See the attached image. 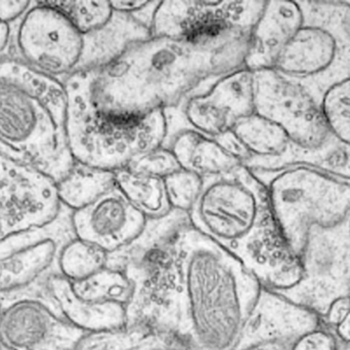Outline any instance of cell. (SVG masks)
Here are the masks:
<instances>
[{
  "label": "cell",
  "mask_w": 350,
  "mask_h": 350,
  "mask_svg": "<svg viewBox=\"0 0 350 350\" xmlns=\"http://www.w3.org/2000/svg\"><path fill=\"white\" fill-rule=\"evenodd\" d=\"M189 218L193 227L240 261L262 287L281 291L301 279L299 258L273 221L267 186L243 164L204 179Z\"/></svg>",
  "instance_id": "cell-3"
},
{
  "label": "cell",
  "mask_w": 350,
  "mask_h": 350,
  "mask_svg": "<svg viewBox=\"0 0 350 350\" xmlns=\"http://www.w3.org/2000/svg\"><path fill=\"white\" fill-rule=\"evenodd\" d=\"M253 173L275 174L294 166H310L350 179V148L333 137L318 149H304L290 142L283 153L271 158L250 156L243 162Z\"/></svg>",
  "instance_id": "cell-21"
},
{
  "label": "cell",
  "mask_w": 350,
  "mask_h": 350,
  "mask_svg": "<svg viewBox=\"0 0 350 350\" xmlns=\"http://www.w3.org/2000/svg\"><path fill=\"white\" fill-rule=\"evenodd\" d=\"M255 112L279 125L304 149H318L333 139L322 104L293 78L275 69L254 72Z\"/></svg>",
  "instance_id": "cell-12"
},
{
  "label": "cell",
  "mask_w": 350,
  "mask_h": 350,
  "mask_svg": "<svg viewBox=\"0 0 350 350\" xmlns=\"http://www.w3.org/2000/svg\"><path fill=\"white\" fill-rule=\"evenodd\" d=\"M10 26L0 22V55L8 49L10 40Z\"/></svg>",
  "instance_id": "cell-38"
},
{
  "label": "cell",
  "mask_w": 350,
  "mask_h": 350,
  "mask_svg": "<svg viewBox=\"0 0 350 350\" xmlns=\"http://www.w3.org/2000/svg\"><path fill=\"white\" fill-rule=\"evenodd\" d=\"M113 10L123 14H141L150 5L151 1H141V0H129V1H110Z\"/></svg>",
  "instance_id": "cell-35"
},
{
  "label": "cell",
  "mask_w": 350,
  "mask_h": 350,
  "mask_svg": "<svg viewBox=\"0 0 350 350\" xmlns=\"http://www.w3.org/2000/svg\"><path fill=\"white\" fill-rule=\"evenodd\" d=\"M265 3L261 0L162 1L152 20V36L183 39L250 37Z\"/></svg>",
  "instance_id": "cell-10"
},
{
  "label": "cell",
  "mask_w": 350,
  "mask_h": 350,
  "mask_svg": "<svg viewBox=\"0 0 350 350\" xmlns=\"http://www.w3.org/2000/svg\"><path fill=\"white\" fill-rule=\"evenodd\" d=\"M57 193L63 207L72 212L92 205L96 199L116 187L112 171L92 168L75 162L71 172L57 183Z\"/></svg>",
  "instance_id": "cell-24"
},
{
  "label": "cell",
  "mask_w": 350,
  "mask_h": 350,
  "mask_svg": "<svg viewBox=\"0 0 350 350\" xmlns=\"http://www.w3.org/2000/svg\"><path fill=\"white\" fill-rule=\"evenodd\" d=\"M47 294L70 324L85 333L100 332L126 326L133 284L124 271L107 267L81 282L55 275L47 283Z\"/></svg>",
  "instance_id": "cell-8"
},
{
  "label": "cell",
  "mask_w": 350,
  "mask_h": 350,
  "mask_svg": "<svg viewBox=\"0 0 350 350\" xmlns=\"http://www.w3.org/2000/svg\"><path fill=\"white\" fill-rule=\"evenodd\" d=\"M46 229L29 232L0 244L2 305L24 298H36L51 303L47 283L51 277L59 275V253L75 238V234L73 227L57 234H47Z\"/></svg>",
  "instance_id": "cell-14"
},
{
  "label": "cell",
  "mask_w": 350,
  "mask_h": 350,
  "mask_svg": "<svg viewBox=\"0 0 350 350\" xmlns=\"http://www.w3.org/2000/svg\"><path fill=\"white\" fill-rule=\"evenodd\" d=\"M150 37L152 31L147 24L133 14L114 10L104 26L83 35V53L76 71L103 69L116 61L131 45Z\"/></svg>",
  "instance_id": "cell-20"
},
{
  "label": "cell",
  "mask_w": 350,
  "mask_h": 350,
  "mask_svg": "<svg viewBox=\"0 0 350 350\" xmlns=\"http://www.w3.org/2000/svg\"><path fill=\"white\" fill-rule=\"evenodd\" d=\"M108 260L106 251L75 236L59 253V273L70 282L84 281L107 268Z\"/></svg>",
  "instance_id": "cell-27"
},
{
  "label": "cell",
  "mask_w": 350,
  "mask_h": 350,
  "mask_svg": "<svg viewBox=\"0 0 350 350\" xmlns=\"http://www.w3.org/2000/svg\"><path fill=\"white\" fill-rule=\"evenodd\" d=\"M349 232H350V222H349Z\"/></svg>",
  "instance_id": "cell-41"
},
{
  "label": "cell",
  "mask_w": 350,
  "mask_h": 350,
  "mask_svg": "<svg viewBox=\"0 0 350 350\" xmlns=\"http://www.w3.org/2000/svg\"><path fill=\"white\" fill-rule=\"evenodd\" d=\"M302 26L304 12L298 1H267L251 32L244 68L252 72L273 69Z\"/></svg>",
  "instance_id": "cell-19"
},
{
  "label": "cell",
  "mask_w": 350,
  "mask_h": 350,
  "mask_svg": "<svg viewBox=\"0 0 350 350\" xmlns=\"http://www.w3.org/2000/svg\"><path fill=\"white\" fill-rule=\"evenodd\" d=\"M116 186L147 219L163 217L172 211L163 179L125 168L115 172Z\"/></svg>",
  "instance_id": "cell-25"
},
{
  "label": "cell",
  "mask_w": 350,
  "mask_h": 350,
  "mask_svg": "<svg viewBox=\"0 0 350 350\" xmlns=\"http://www.w3.org/2000/svg\"><path fill=\"white\" fill-rule=\"evenodd\" d=\"M322 107L331 133L350 148V79L331 88Z\"/></svg>",
  "instance_id": "cell-29"
},
{
  "label": "cell",
  "mask_w": 350,
  "mask_h": 350,
  "mask_svg": "<svg viewBox=\"0 0 350 350\" xmlns=\"http://www.w3.org/2000/svg\"><path fill=\"white\" fill-rule=\"evenodd\" d=\"M126 325H145L185 350H234L262 285L191 223L125 268Z\"/></svg>",
  "instance_id": "cell-1"
},
{
  "label": "cell",
  "mask_w": 350,
  "mask_h": 350,
  "mask_svg": "<svg viewBox=\"0 0 350 350\" xmlns=\"http://www.w3.org/2000/svg\"><path fill=\"white\" fill-rule=\"evenodd\" d=\"M63 84L67 96L66 134L75 162L117 172L165 143V111L135 115L105 110L92 92V70H78Z\"/></svg>",
  "instance_id": "cell-5"
},
{
  "label": "cell",
  "mask_w": 350,
  "mask_h": 350,
  "mask_svg": "<svg viewBox=\"0 0 350 350\" xmlns=\"http://www.w3.org/2000/svg\"><path fill=\"white\" fill-rule=\"evenodd\" d=\"M336 339L326 330L316 329L294 341L292 350H336Z\"/></svg>",
  "instance_id": "cell-32"
},
{
  "label": "cell",
  "mask_w": 350,
  "mask_h": 350,
  "mask_svg": "<svg viewBox=\"0 0 350 350\" xmlns=\"http://www.w3.org/2000/svg\"><path fill=\"white\" fill-rule=\"evenodd\" d=\"M127 168L164 180L180 171L181 166L172 149L163 145L139 156Z\"/></svg>",
  "instance_id": "cell-31"
},
{
  "label": "cell",
  "mask_w": 350,
  "mask_h": 350,
  "mask_svg": "<svg viewBox=\"0 0 350 350\" xmlns=\"http://www.w3.org/2000/svg\"><path fill=\"white\" fill-rule=\"evenodd\" d=\"M44 2L61 12L82 35L104 26L114 12L110 1L45 0Z\"/></svg>",
  "instance_id": "cell-28"
},
{
  "label": "cell",
  "mask_w": 350,
  "mask_h": 350,
  "mask_svg": "<svg viewBox=\"0 0 350 350\" xmlns=\"http://www.w3.org/2000/svg\"><path fill=\"white\" fill-rule=\"evenodd\" d=\"M214 140L217 142L218 145H219L224 151L228 152L230 155L241 160L242 164L245 160L250 158V154H249L246 148L241 143L240 140H239V138L237 137L236 134H234L232 129L221 134V135L217 136V137L214 138Z\"/></svg>",
  "instance_id": "cell-33"
},
{
  "label": "cell",
  "mask_w": 350,
  "mask_h": 350,
  "mask_svg": "<svg viewBox=\"0 0 350 350\" xmlns=\"http://www.w3.org/2000/svg\"><path fill=\"white\" fill-rule=\"evenodd\" d=\"M62 80L18 59L0 61V154L63 180L75 166Z\"/></svg>",
  "instance_id": "cell-4"
},
{
  "label": "cell",
  "mask_w": 350,
  "mask_h": 350,
  "mask_svg": "<svg viewBox=\"0 0 350 350\" xmlns=\"http://www.w3.org/2000/svg\"><path fill=\"white\" fill-rule=\"evenodd\" d=\"M254 72L241 68L217 78L206 92H195L165 110L167 138L185 129L216 138L255 112ZM164 143V144H165Z\"/></svg>",
  "instance_id": "cell-13"
},
{
  "label": "cell",
  "mask_w": 350,
  "mask_h": 350,
  "mask_svg": "<svg viewBox=\"0 0 350 350\" xmlns=\"http://www.w3.org/2000/svg\"><path fill=\"white\" fill-rule=\"evenodd\" d=\"M336 334L340 337L341 340L345 342L350 343V312L347 314L345 318L337 325Z\"/></svg>",
  "instance_id": "cell-36"
},
{
  "label": "cell",
  "mask_w": 350,
  "mask_h": 350,
  "mask_svg": "<svg viewBox=\"0 0 350 350\" xmlns=\"http://www.w3.org/2000/svg\"><path fill=\"white\" fill-rule=\"evenodd\" d=\"M292 343L271 342L254 345L242 350H292Z\"/></svg>",
  "instance_id": "cell-37"
},
{
  "label": "cell",
  "mask_w": 350,
  "mask_h": 350,
  "mask_svg": "<svg viewBox=\"0 0 350 350\" xmlns=\"http://www.w3.org/2000/svg\"><path fill=\"white\" fill-rule=\"evenodd\" d=\"M21 61L57 78L77 70L83 53V35L55 8L44 1L33 3L16 31Z\"/></svg>",
  "instance_id": "cell-15"
},
{
  "label": "cell",
  "mask_w": 350,
  "mask_h": 350,
  "mask_svg": "<svg viewBox=\"0 0 350 350\" xmlns=\"http://www.w3.org/2000/svg\"><path fill=\"white\" fill-rule=\"evenodd\" d=\"M1 308H2V303H1V301H0V310H1Z\"/></svg>",
  "instance_id": "cell-40"
},
{
  "label": "cell",
  "mask_w": 350,
  "mask_h": 350,
  "mask_svg": "<svg viewBox=\"0 0 350 350\" xmlns=\"http://www.w3.org/2000/svg\"><path fill=\"white\" fill-rule=\"evenodd\" d=\"M318 328V314L262 287L234 350L262 343H293Z\"/></svg>",
  "instance_id": "cell-18"
},
{
  "label": "cell",
  "mask_w": 350,
  "mask_h": 350,
  "mask_svg": "<svg viewBox=\"0 0 350 350\" xmlns=\"http://www.w3.org/2000/svg\"><path fill=\"white\" fill-rule=\"evenodd\" d=\"M299 260L300 281L275 292L319 316H326L335 302L350 294L349 224L310 232Z\"/></svg>",
  "instance_id": "cell-9"
},
{
  "label": "cell",
  "mask_w": 350,
  "mask_h": 350,
  "mask_svg": "<svg viewBox=\"0 0 350 350\" xmlns=\"http://www.w3.org/2000/svg\"><path fill=\"white\" fill-rule=\"evenodd\" d=\"M32 5L33 2L25 0H0V22L10 25L20 16H25Z\"/></svg>",
  "instance_id": "cell-34"
},
{
  "label": "cell",
  "mask_w": 350,
  "mask_h": 350,
  "mask_svg": "<svg viewBox=\"0 0 350 350\" xmlns=\"http://www.w3.org/2000/svg\"><path fill=\"white\" fill-rule=\"evenodd\" d=\"M0 350H6L3 347H2L1 343H0Z\"/></svg>",
  "instance_id": "cell-39"
},
{
  "label": "cell",
  "mask_w": 350,
  "mask_h": 350,
  "mask_svg": "<svg viewBox=\"0 0 350 350\" xmlns=\"http://www.w3.org/2000/svg\"><path fill=\"white\" fill-rule=\"evenodd\" d=\"M85 334L42 299L14 300L0 310V343L6 350H75Z\"/></svg>",
  "instance_id": "cell-16"
},
{
  "label": "cell",
  "mask_w": 350,
  "mask_h": 350,
  "mask_svg": "<svg viewBox=\"0 0 350 350\" xmlns=\"http://www.w3.org/2000/svg\"><path fill=\"white\" fill-rule=\"evenodd\" d=\"M166 195L172 210L189 214L203 189L204 179L181 168L164 179Z\"/></svg>",
  "instance_id": "cell-30"
},
{
  "label": "cell",
  "mask_w": 350,
  "mask_h": 350,
  "mask_svg": "<svg viewBox=\"0 0 350 350\" xmlns=\"http://www.w3.org/2000/svg\"><path fill=\"white\" fill-rule=\"evenodd\" d=\"M62 209L51 177L0 154V244L49 227Z\"/></svg>",
  "instance_id": "cell-11"
},
{
  "label": "cell",
  "mask_w": 350,
  "mask_h": 350,
  "mask_svg": "<svg viewBox=\"0 0 350 350\" xmlns=\"http://www.w3.org/2000/svg\"><path fill=\"white\" fill-rule=\"evenodd\" d=\"M164 146L170 148L181 168L203 179L228 174L242 162L224 151L213 138L185 129L168 140Z\"/></svg>",
  "instance_id": "cell-22"
},
{
  "label": "cell",
  "mask_w": 350,
  "mask_h": 350,
  "mask_svg": "<svg viewBox=\"0 0 350 350\" xmlns=\"http://www.w3.org/2000/svg\"><path fill=\"white\" fill-rule=\"evenodd\" d=\"M249 39L152 36L103 69L92 92L105 110L143 115L179 106L202 84L244 68Z\"/></svg>",
  "instance_id": "cell-2"
},
{
  "label": "cell",
  "mask_w": 350,
  "mask_h": 350,
  "mask_svg": "<svg viewBox=\"0 0 350 350\" xmlns=\"http://www.w3.org/2000/svg\"><path fill=\"white\" fill-rule=\"evenodd\" d=\"M254 174L267 186L280 234L298 258L310 232L349 224L350 179L310 166Z\"/></svg>",
  "instance_id": "cell-6"
},
{
  "label": "cell",
  "mask_w": 350,
  "mask_h": 350,
  "mask_svg": "<svg viewBox=\"0 0 350 350\" xmlns=\"http://www.w3.org/2000/svg\"><path fill=\"white\" fill-rule=\"evenodd\" d=\"M349 3L350 4V1H349Z\"/></svg>",
  "instance_id": "cell-42"
},
{
  "label": "cell",
  "mask_w": 350,
  "mask_h": 350,
  "mask_svg": "<svg viewBox=\"0 0 350 350\" xmlns=\"http://www.w3.org/2000/svg\"><path fill=\"white\" fill-rule=\"evenodd\" d=\"M75 350H185L172 337L145 325L86 333Z\"/></svg>",
  "instance_id": "cell-23"
},
{
  "label": "cell",
  "mask_w": 350,
  "mask_h": 350,
  "mask_svg": "<svg viewBox=\"0 0 350 350\" xmlns=\"http://www.w3.org/2000/svg\"><path fill=\"white\" fill-rule=\"evenodd\" d=\"M232 131L250 156L271 158L283 153L289 146V136L273 121L256 112L239 119Z\"/></svg>",
  "instance_id": "cell-26"
},
{
  "label": "cell",
  "mask_w": 350,
  "mask_h": 350,
  "mask_svg": "<svg viewBox=\"0 0 350 350\" xmlns=\"http://www.w3.org/2000/svg\"><path fill=\"white\" fill-rule=\"evenodd\" d=\"M304 26L273 69L300 82L322 104L325 95L350 79L349 1H298Z\"/></svg>",
  "instance_id": "cell-7"
},
{
  "label": "cell",
  "mask_w": 350,
  "mask_h": 350,
  "mask_svg": "<svg viewBox=\"0 0 350 350\" xmlns=\"http://www.w3.org/2000/svg\"><path fill=\"white\" fill-rule=\"evenodd\" d=\"M148 219L115 187L92 205L72 212L76 238L92 242L108 254L129 246L143 232Z\"/></svg>",
  "instance_id": "cell-17"
}]
</instances>
